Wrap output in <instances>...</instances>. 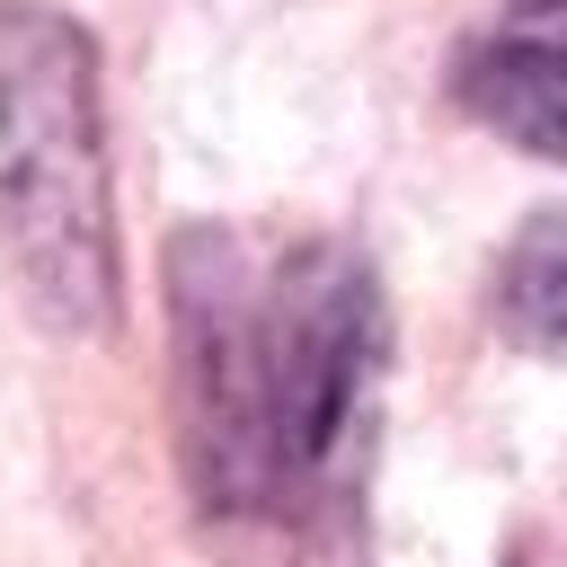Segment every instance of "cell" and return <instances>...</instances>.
<instances>
[{"label": "cell", "instance_id": "cell-1", "mask_svg": "<svg viewBox=\"0 0 567 567\" xmlns=\"http://www.w3.org/2000/svg\"><path fill=\"white\" fill-rule=\"evenodd\" d=\"M0 248L53 337H115V168L97 35L53 0H0Z\"/></svg>", "mask_w": 567, "mask_h": 567}, {"label": "cell", "instance_id": "cell-2", "mask_svg": "<svg viewBox=\"0 0 567 567\" xmlns=\"http://www.w3.org/2000/svg\"><path fill=\"white\" fill-rule=\"evenodd\" d=\"M168 275V381H177V452L204 514H275V399H266V266L239 230L186 221L159 257Z\"/></svg>", "mask_w": 567, "mask_h": 567}, {"label": "cell", "instance_id": "cell-3", "mask_svg": "<svg viewBox=\"0 0 567 567\" xmlns=\"http://www.w3.org/2000/svg\"><path fill=\"white\" fill-rule=\"evenodd\" d=\"M381 390V292L346 248H292L266 266V399L284 487L346 478Z\"/></svg>", "mask_w": 567, "mask_h": 567}, {"label": "cell", "instance_id": "cell-4", "mask_svg": "<svg viewBox=\"0 0 567 567\" xmlns=\"http://www.w3.org/2000/svg\"><path fill=\"white\" fill-rule=\"evenodd\" d=\"M461 97H470L505 142H523L532 159H558V151H567V71H558V53H549L540 35H514V44L470 53Z\"/></svg>", "mask_w": 567, "mask_h": 567}, {"label": "cell", "instance_id": "cell-5", "mask_svg": "<svg viewBox=\"0 0 567 567\" xmlns=\"http://www.w3.org/2000/svg\"><path fill=\"white\" fill-rule=\"evenodd\" d=\"M505 319L523 328L532 354L558 346V328H567V221L558 213H532V230L514 239V257H505Z\"/></svg>", "mask_w": 567, "mask_h": 567}, {"label": "cell", "instance_id": "cell-6", "mask_svg": "<svg viewBox=\"0 0 567 567\" xmlns=\"http://www.w3.org/2000/svg\"><path fill=\"white\" fill-rule=\"evenodd\" d=\"M514 9H523V18H549V9H558V0H514Z\"/></svg>", "mask_w": 567, "mask_h": 567}]
</instances>
